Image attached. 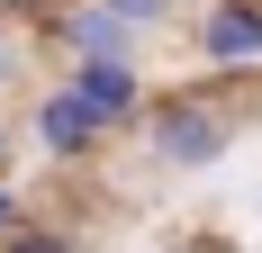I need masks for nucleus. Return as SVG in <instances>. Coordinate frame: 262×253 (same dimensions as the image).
<instances>
[{"label": "nucleus", "mask_w": 262, "mask_h": 253, "mask_svg": "<svg viewBox=\"0 0 262 253\" xmlns=\"http://www.w3.org/2000/svg\"><path fill=\"white\" fill-rule=\"evenodd\" d=\"M235 126H244L235 100H217V91H163V100H145L136 136L163 172H208V163L235 154Z\"/></svg>", "instance_id": "nucleus-1"}, {"label": "nucleus", "mask_w": 262, "mask_h": 253, "mask_svg": "<svg viewBox=\"0 0 262 253\" xmlns=\"http://www.w3.org/2000/svg\"><path fill=\"white\" fill-rule=\"evenodd\" d=\"M63 91H73V100L91 109L108 136L145 118V73H136L127 54H81V64H63Z\"/></svg>", "instance_id": "nucleus-2"}, {"label": "nucleus", "mask_w": 262, "mask_h": 253, "mask_svg": "<svg viewBox=\"0 0 262 253\" xmlns=\"http://www.w3.org/2000/svg\"><path fill=\"white\" fill-rule=\"evenodd\" d=\"M27 145L46 154V163H91V154L108 145V126L91 118V109L63 91V81H46V91L27 100Z\"/></svg>", "instance_id": "nucleus-3"}, {"label": "nucleus", "mask_w": 262, "mask_h": 253, "mask_svg": "<svg viewBox=\"0 0 262 253\" xmlns=\"http://www.w3.org/2000/svg\"><path fill=\"white\" fill-rule=\"evenodd\" d=\"M190 46L208 73H253L262 64V0H208L190 18Z\"/></svg>", "instance_id": "nucleus-4"}, {"label": "nucleus", "mask_w": 262, "mask_h": 253, "mask_svg": "<svg viewBox=\"0 0 262 253\" xmlns=\"http://www.w3.org/2000/svg\"><path fill=\"white\" fill-rule=\"evenodd\" d=\"M46 46H63L73 64H81V54H127V64H136V46H145V36H136L118 9H100V0H73V9L46 27Z\"/></svg>", "instance_id": "nucleus-5"}, {"label": "nucleus", "mask_w": 262, "mask_h": 253, "mask_svg": "<svg viewBox=\"0 0 262 253\" xmlns=\"http://www.w3.org/2000/svg\"><path fill=\"white\" fill-rule=\"evenodd\" d=\"M100 9H118L136 36H154V27H172V18H181V0H100Z\"/></svg>", "instance_id": "nucleus-6"}, {"label": "nucleus", "mask_w": 262, "mask_h": 253, "mask_svg": "<svg viewBox=\"0 0 262 253\" xmlns=\"http://www.w3.org/2000/svg\"><path fill=\"white\" fill-rule=\"evenodd\" d=\"M0 253H81V244H73V235H63V226H36V217H27V226L9 235V244H0Z\"/></svg>", "instance_id": "nucleus-7"}, {"label": "nucleus", "mask_w": 262, "mask_h": 253, "mask_svg": "<svg viewBox=\"0 0 262 253\" xmlns=\"http://www.w3.org/2000/svg\"><path fill=\"white\" fill-rule=\"evenodd\" d=\"M0 9H9V27H36V36H46V27L73 9V0H0Z\"/></svg>", "instance_id": "nucleus-8"}, {"label": "nucleus", "mask_w": 262, "mask_h": 253, "mask_svg": "<svg viewBox=\"0 0 262 253\" xmlns=\"http://www.w3.org/2000/svg\"><path fill=\"white\" fill-rule=\"evenodd\" d=\"M27 226V199H18V190H9V172H0V244H9V235H18Z\"/></svg>", "instance_id": "nucleus-9"}, {"label": "nucleus", "mask_w": 262, "mask_h": 253, "mask_svg": "<svg viewBox=\"0 0 262 253\" xmlns=\"http://www.w3.org/2000/svg\"><path fill=\"white\" fill-rule=\"evenodd\" d=\"M0 36H9V9H0Z\"/></svg>", "instance_id": "nucleus-10"}, {"label": "nucleus", "mask_w": 262, "mask_h": 253, "mask_svg": "<svg viewBox=\"0 0 262 253\" xmlns=\"http://www.w3.org/2000/svg\"><path fill=\"white\" fill-rule=\"evenodd\" d=\"M0 163H9V136H0Z\"/></svg>", "instance_id": "nucleus-11"}]
</instances>
